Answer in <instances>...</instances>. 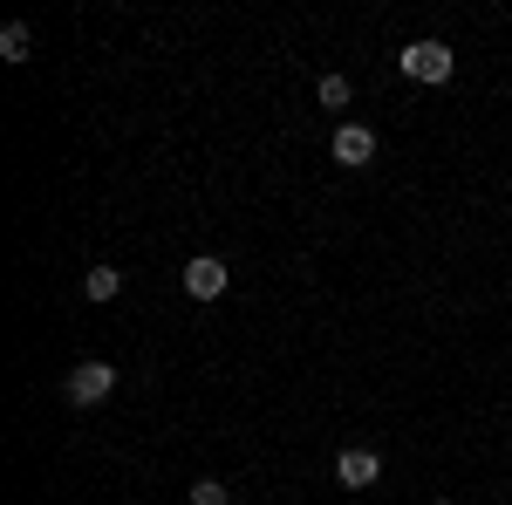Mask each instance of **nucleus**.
Segmentation results:
<instances>
[{
	"label": "nucleus",
	"instance_id": "nucleus-1",
	"mask_svg": "<svg viewBox=\"0 0 512 505\" xmlns=\"http://www.w3.org/2000/svg\"><path fill=\"white\" fill-rule=\"evenodd\" d=\"M396 69H403L410 82H451L458 55H451L444 41H410V48H396Z\"/></svg>",
	"mask_w": 512,
	"mask_h": 505
},
{
	"label": "nucleus",
	"instance_id": "nucleus-6",
	"mask_svg": "<svg viewBox=\"0 0 512 505\" xmlns=\"http://www.w3.org/2000/svg\"><path fill=\"white\" fill-rule=\"evenodd\" d=\"M82 294H89V301H117V294H123V273L117 267H89V273H82Z\"/></svg>",
	"mask_w": 512,
	"mask_h": 505
},
{
	"label": "nucleus",
	"instance_id": "nucleus-9",
	"mask_svg": "<svg viewBox=\"0 0 512 505\" xmlns=\"http://www.w3.org/2000/svg\"><path fill=\"white\" fill-rule=\"evenodd\" d=\"M226 499H233V492H226L219 478H198L192 485V505H226Z\"/></svg>",
	"mask_w": 512,
	"mask_h": 505
},
{
	"label": "nucleus",
	"instance_id": "nucleus-4",
	"mask_svg": "<svg viewBox=\"0 0 512 505\" xmlns=\"http://www.w3.org/2000/svg\"><path fill=\"white\" fill-rule=\"evenodd\" d=\"M335 478H342V485H349V492H369V485H376V478H383V458H376V451H369V444H349V451H342V458H335Z\"/></svg>",
	"mask_w": 512,
	"mask_h": 505
},
{
	"label": "nucleus",
	"instance_id": "nucleus-5",
	"mask_svg": "<svg viewBox=\"0 0 512 505\" xmlns=\"http://www.w3.org/2000/svg\"><path fill=\"white\" fill-rule=\"evenodd\" d=\"M369 157H376V130H369V123H342V130H335V164L362 171Z\"/></svg>",
	"mask_w": 512,
	"mask_h": 505
},
{
	"label": "nucleus",
	"instance_id": "nucleus-2",
	"mask_svg": "<svg viewBox=\"0 0 512 505\" xmlns=\"http://www.w3.org/2000/svg\"><path fill=\"white\" fill-rule=\"evenodd\" d=\"M110 389H117V369H110V362H76L69 383H62V396H69L76 410H96V403H110Z\"/></svg>",
	"mask_w": 512,
	"mask_h": 505
},
{
	"label": "nucleus",
	"instance_id": "nucleus-10",
	"mask_svg": "<svg viewBox=\"0 0 512 505\" xmlns=\"http://www.w3.org/2000/svg\"><path fill=\"white\" fill-rule=\"evenodd\" d=\"M431 505H451V499H431Z\"/></svg>",
	"mask_w": 512,
	"mask_h": 505
},
{
	"label": "nucleus",
	"instance_id": "nucleus-3",
	"mask_svg": "<svg viewBox=\"0 0 512 505\" xmlns=\"http://www.w3.org/2000/svg\"><path fill=\"white\" fill-rule=\"evenodd\" d=\"M178 280H185V294H192V301H219L233 273H226V260H212V253H198V260H185V273H178Z\"/></svg>",
	"mask_w": 512,
	"mask_h": 505
},
{
	"label": "nucleus",
	"instance_id": "nucleus-8",
	"mask_svg": "<svg viewBox=\"0 0 512 505\" xmlns=\"http://www.w3.org/2000/svg\"><path fill=\"white\" fill-rule=\"evenodd\" d=\"M321 110H349V76H321Z\"/></svg>",
	"mask_w": 512,
	"mask_h": 505
},
{
	"label": "nucleus",
	"instance_id": "nucleus-7",
	"mask_svg": "<svg viewBox=\"0 0 512 505\" xmlns=\"http://www.w3.org/2000/svg\"><path fill=\"white\" fill-rule=\"evenodd\" d=\"M28 48H35L28 21H7V28H0V62H28Z\"/></svg>",
	"mask_w": 512,
	"mask_h": 505
}]
</instances>
